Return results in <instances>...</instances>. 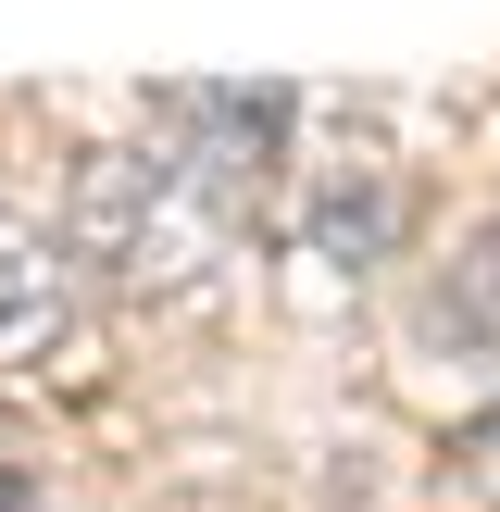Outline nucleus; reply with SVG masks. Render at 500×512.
<instances>
[{
  "label": "nucleus",
  "instance_id": "nucleus-1",
  "mask_svg": "<svg viewBox=\"0 0 500 512\" xmlns=\"http://www.w3.org/2000/svg\"><path fill=\"white\" fill-rule=\"evenodd\" d=\"M250 238V188H225L213 163H188L175 138L150 150H75L63 175V263L113 275L138 300H188L238 263Z\"/></svg>",
  "mask_w": 500,
  "mask_h": 512
},
{
  "label": "nucleus",
  "instance_id": "nucleus-6",
  "mask_svg": "<svg viewBox=\"0 0 500 512\" xmlns=\"http://www.w3.org/2000/svg\"><path fill=\"white\" fill-rule=\"evenodd\" d=\"M450 463H463V488H488V500H500V400L463 425V438H450Z\"/></svg>",
  "mask_w": 500,
  "mask_h": 512
},
{
  "label": "nucleus",
  "instance_id": "nucleus-5",
  "mask_svg": "<svg viewBox=\"0 0 500 512\" xmlns=\"http://www.w3.org/2000/svg\"><path fill=\"white\" fill-rule=\"evenodd\" d=\"M425 325H438L450 350H488V363H500V225H475V238L450 250V275H438V300H425Z\"/></svg>",
  "mask_w": 500,
  "mask_h": 512
},
{
  "label": "nucleus",
  "instance_id": "nucleus-2",
  "mask_svg": "<svg viewBox=\"0 0 500 512\" xmlns=\"http://www.w3.org/2000/svg\"><path fill=\"white\" fill-rule=\"evenodd\" d=\"M150 125H163L188 163H213L225 188H250V200H263V175L288 163V88H163Z\"/></svg>",
  "mask_w": 500,
  "mask_h": 512
},
{
  "label": "nucleus",
  "instance_id": "nucleus-3",
  "mask_svg": "<svg viewBox=\"0 0 500 512\" xmlns=\"http://www.w3.org/2000/svg\"><path fill=\"white\" fill-rule=\"evenodd\" d=\"M63 313H75L63 300V238L0 200V363H38V350L63 338Z\"/></svg>",
  "mask_w": 500,
  "mask_h": 512
},
{
  "label": "nucleus",
  "instance_id": "nucleus-4",
  "mask_svg": "<svg viewBox=\"0 0 500 512\" xmlns=\"http://www.w3.org/2000/svg\"><path fill=\"white\" fill-rule=\"evenodd\" d=\"M388 238H400V188H388V175H325V188H313V213H300V250H313V263H350V275H363V263H388Z\"/></svg>",
  "mask_w": 500,
  "mask_h": 512
},
{
  "label": "nucleus",
  "instance_id": "nucleus-7",
  "mask_svg": "<svg viewBox=\"0 0 500 512\" xmlns=\"http://www.w3.org/2000/svg\"><path fill=\"white\" fill-rule=\"evenodd\" d=\"M0 512H38V488H25V475H0Z\"/></svg>",
  "mask_w": 500,
  "mask_h": 512
}]
</instances>
